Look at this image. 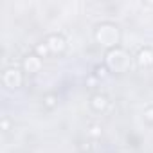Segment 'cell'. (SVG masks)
<instances>
[{"label": "cell", "mask_w": 153, "mask_h": 153, "mask_svg": "<svg viewBox=\"0 0 153 153\" xmlns=\"http://www.w3.org/2000/svg\"><path fill=\"white\" fill-rule=\"evenodd\" d=\"M47 45H49L51 51H63V49H65V42H63V38H59V36H51V38L47 40Z\"/></svg>", "instance_id": "6da1fadb"}, {"label": "cell", "mask_w": 153, "mask_h": 153, "mask_svg": "<svg viewBox=\"0 0 153 153\" xmlns=\"http://www.w3.org/2000/svg\"><path fill=\"white\" fill-rule=\"evenodd\" d=\"M139 63H140V65H144V67H148V65H151V63H153V54H151V51H149V49H144V51H140V52H139Z\"/></svg>", "instance_id": "7a4b0ae2"}, {"label": "cell", "mask_w": 153, "mask_h": 153, "mask_svg": "<svg viewBox=\"0 0 153 153\" xmlns=\"http://www.w3.org/2000/svg\"><path fill=\"white\" fill-rule=\"evenodd\" d=\"M106 105H108V101L105 96H94L92 97V106L96 110H103V108H106Z\"/></svg>", "instance_id": "3957f363"}, {"label": "cell", "mask_w": 153, "mask_h": 153, "mask_svg": "<svg viewBox=\"0 0 153 153\" xmlns=\"http://www.w3.org/2000/svg\"><path fill=\"white\" fill-rule=\"evenodd\" d=\"M49 51H51V49H49V45H47V43H40V45H36V52H38L40 56H45Z\"/></svg>", "instance_id": "277c9868"}, {"label": "cell", "mask_w": 153, "mask_h": 153, "mask_svg": "<svg viewBox=\"0 0 153 153\" xmlns=\"http://www.w3.org/2000/svg\"><path fill=\"white\" fill-rule=\"evenodd\" d=\"M54 101H56V97H54V96H47V97H45V105H47L49 108H52V106L56 105Z\"/></svg>", "instance_id": "5b68a950"}, {"label": "cell", "mask_w": 153, "mask_h": 153, "mask_svg": "<svg viewBox=\"0 0 153 153\" xmlns=\"http://www.w3.org/2000/svg\"><path fill=\"white\" fill-rule=\"evenodd\" d=\"M90 135H94V137H97V135H101V128H99L97 124H94V126L90 128Z\"/></svg>", "instance_id": "8992f818"}, {"label": "cell", "mask_w": 153, "mask_h": 153, "mask_svg": "<svg viewBox=\"0 0 153 153\" xmlns=\"http://www.w3.org/2000/svg\"><path fill=\"white\" fill-rule=\"evenodd\" d=\"M144 117H146L148 121H153V108H148V110L144 112Z\"/></svg>", "instance_id": "52a82bcc"}, {"label": "cell", "mask_w": 153, "mask_h": 153, "mask_svg": "<svg viewBox=\"0 0 153 153\" xmlns=\"http://www.w3.org/2000/svg\"><path fill=\"white\" fill-rule=\"evenodd\" d=\"M106 76V68L105 67H97V78H105Z\"/></svg>", "instance_id": "ba28073f"}, {"label": "cell", "mask_w": 153, "mask_h": 153, "mask_svg": "<svg viewBox=\"0 0 153 153\" xmlns=\"http://www.w3.org/2000/svg\"><path fill=\"white\" fill-rule=\"evenodd\" d=\"M7 126H9V121H7V119H4V130H7Z\"/></svg>", "instance_id": "9c48e42d"}]
</instances>
